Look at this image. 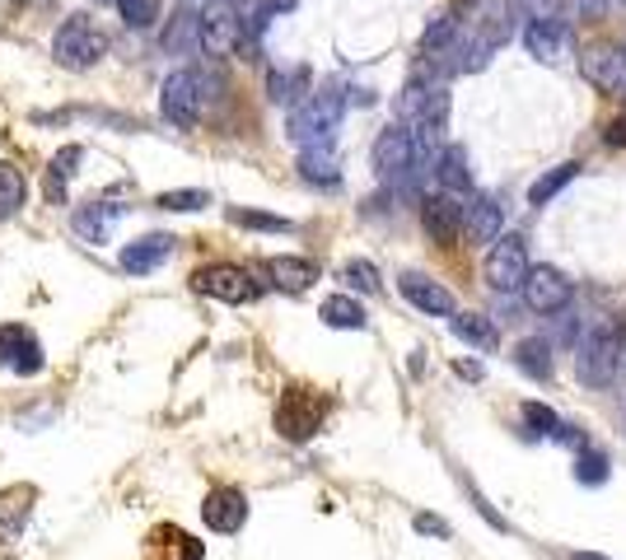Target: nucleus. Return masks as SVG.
I'll return each mask as SVG.
<instances>
[{
	"instance_id": "nucleus-32",
	"label": "nucleus",
	"mask_w": 626,
	"mask_h": 560,
	"mask_svg": "<svg viewBox=\"0 0 626 560\" xmlns=\"http://www.w3.org/2000/svg\"><path fill=\"white\" fill-rule=\"evenodd\" d=\"M24 173L14 168V164H0V220H10V215H20V206H24Z\"/></svg>"
},
{
	"instance_id": "nucleus-41",
	"label": "nucleus",
	"mask_w": 626,
	"mask_h": 560,
	"mask_svg": "<svg viewBox=\"0 0 626 560\" xmlns=\"http://www.w3.org/2000/svg\"><path fill=\"white\" fill-rule=\"evenodd\" d=\"M416 533H426V537H449V523L440 514H416Z\"/></svg>"
},
{
	"instance_id": "nucleus-29",
	"label": "nucleus",
	"mask_w": 626,
	"mask_h": 560,
	"mask_svg": "<svg viewBox=\"0 0 626 560\" xmlns=\"http://www.w3.org/2000/svg\"><path fill=\"white\" fill-rule=\"evenodd\" d=\"M80 160H84L80 145L57 150V160H51V168H47V201H66V183H71V173H76Z\"/></svg>"
},
{
	"instance_id": "nucleus-36",
	"label": "nucleus",
	"mask_w": 626,
	"mask_h": 560,
	"mask_svg": "<svg viewBox=\"0 0 626 560\" xmlns=\"http://www.w3.org/2000/svg\"><path fill=\"white\" fill-rule=\"evenodd\" d=\"M341 280L351 290H360V294H379L384 285H379V271H374V261H364V257H356V261H346L341 267Z\"/></svg>"
},
{
	"instance_id": "nucleus-18",
	"label": "nucleus",
	"mask_w": 626,
	"mask_h": 560,
	"mask_svg": "<svg viewBox=\"0 0 626 560\" xmlns=\"http://www.w3.org/2000/svg\"><path fill=\"white\" fill-rule=\"evenodd\" d=\"M173 257V238L169 234H146V238H136L121 248V271H131V276H146L154 267H164V261Z\"/></svg>"
},
{
	"instance_id": "nucleus-20",
	"label": "nucleus",
	"mask_w": 626,
	"mask_h": 560,
	"mask_svg": "<svg viewBox=\"0 0 626 560\" xmlns=\"http://www.w3.org/2000/svg\"><path fill=\"white\" fill-rule=\"evenodd\" d=\"M33 500H38V490H33V486L0 490V537H20V533H24Z\"/></svg>"
},
{
	"instance_id": "nucleus-3",
	"label": "nucleus",
	"mask_w": 626,
	"mask_h": 560,
	"mask_svg": "<svg viewBox=\"0 0 626 560\" xmlns=\"http://www.w3.org/2000/svg\"><path fill=\"white\" fill-rule=\"evenodd\" d=\"M617 364H622V337L613 323H599L584 331L580 341V355H576V374L584 388H607L617 378Z\"/></svg>"
},
{
	"instance_id": "nucleus-1",
	"label": "nucleus",
	"mask_w": 626,
	"mask_h": 560,
	"mask_svg": "<svg viewBox=\"0 0 626 560\" xmlns=\"http://www.w3.org/2000/svg\"><path fill=\"white\" fill-rule=\"evenodd\" d=\"M346 113V98L337 90H318V94H309L304 103H294L290 108V140L294 145H333V131H337V121Z\"/></svg>"
},
{
	"instance_id": "nucleus-12",
	"label": "nucleus",
	"mask_w": 626,
	"mask_h": 560,
	"mask_svg": "<svg viewBox=\"0 0 626 560\" xmlns=\"http://www.w3.org/2000/svg\"><path fill=\"white\" fill-rule=\"evenodd\" d=\"M127 220V206L121 201H94V206H80L76 215H71V230L84 238V243H94V248H103V243H113V230Z\"/></svg>"
},
{
	"instance_id": "nucleus-31",
	"label": "nucleus",
	"mask_w": 626,
	"mask_h": 560,
	"mask_svg": "<svg viewBox=\"0 0 626 560\" xmlns=\"http://www.w3.org/2000/svg\"><path fill=\"white\" fill-rule=\"evenodd\" d=\"M230 224H239V230H263V234H290L294 230L286 215H267V210H248V206H234Z\"/></svg>"
},
{
	"instance_id": "nucleus-16",
	"label": "nucleus",
	"mask_w": 626,
	"mask_h": 560,
	"mask_svg": "<svg viewBox=\"0 0 626 560\" xmlns=\"http://www.w3.org/2000/svg\"><path fill=\"white\" fill-rule=\"evenodd\" d=\"M524 47L533 61H561L570 51V24L566 20H533L524 28Z\"/></svg>"
},
{
	"instance_id": "nucleus-5",
	"label": "nucleus",
	"mask_w": 626,
	"mask_h": 560,
	"mask_svg": "<svg viewBox=\"0 0 626 560\" xmlns=\"http://www.w3.org/2000/svg\"><path fill=\"white\" fill-rule=\"evenodd\" d=\"M216 80H201L197 70H173L160 90V113L173 121V127H193V121L206 113V94Z\"/></svg>"
},
{
	"instance_id": "nucleus-47",
	"label": "nucleus",
	"mask_w": 626,
	"mask_h": 560,
	"mask_svg": "<svg viewBox=\"0 0 626 560\" xmlns=\"http://www.w3.org/2000/svg\"><path fill=\"white\" fill-rule=\"evenodd\" d=\"M617 5H626V0H617Z\"/></svg>"
},
{
	"instance_id": "nucleus-24",
	"label": "nucleus",
	"mask_w": 626,
	"mask_h": 560,
	"mask_svg": "<svg viewBox=\"0 0 626 560\" xmlns=\"http://www.w3.org/2000/svg\"><path fill=\"white\" fill-rule=\"evenodd\" d=\"M434 178H440L444 191H467L473 187V168H467V150L463 145H444L440 150V164H434Z\"/></svg>"
},
{
	"instance_id": "nucleus-17",
	"label": "nucleus",
	"mask_w": 626,
	"mask_h": 560,
	"mask_svg": "<svg viewBox=\"0 0 626 560\" xmlns=\"http://www.w3.org/2000/svg\"><path fill=\"white\" fill-rule=\"evenodd\" d=\"M0 364H10L14 374H38L43 346L33 341V331H24V327H0Z\"/></svg>"
},
{
	"instance_id": "nucleus-38",
	"label": "nucleus",
	"mask_w": 626,
	"mask_h": 560,
	"mask_svg": "<svg viewBox=\"0 0 626 560\" xmlns=\"http://www.w3.org/2000/svg\"><path fill=\"white\" fill-rule=\"evenodd\" d=\"M117 10L127 20V28H150L160 20V0H117Z\"/></svg>"
},
{
	"instance_id": "nucleus-42",
	"label": "nucleus",
	"mask_w": 626,
	"mask_h": 560,
	"mask_svg": "<svg viewBox=\"0 0 626 560\" xmlns=\"http://www.w3.org/2000/svg\"><path fill=\"white\" fill-rule=\"evenodd\" d=\"M514 5L524 10L529 20H556V14H552V10H556V0H514Z\"/></svg>"
},
{
	"instance_id": "nucleus-30",
	"label": "nucleus",
	"mask_w": 626,
	"mask_h": 560,
	"mask_svg": "<svg viewBox=\"0 0 626 560\" xmlns=\"http://www.w3.org/2000/svg\"><path fill=\"white\" fill-rule=\"evenodd\" d=\"M304 84H309V70L304 66H294V70H276L271 75V103H304L309 94H304Z\"/></svg>"
},
{
	"instance_id": "nucleus-48",
	"label": "nucleus",
	"mask_w": 626,
	"mask_h": 560,
	"mask_svg": "<svg viewBox=\"0 0 626 560\" xmlns=\"http://www.w3.org/2000/svg\"><path fill=\"white\" fill-rule=\"evenodd\" d=\"M463 5H467V0H463Z\"/></svg>"
},
{
	"instance_id": "nucleus-14",
	"label": "nucleus",
	"mask_w": 626,
	"mask_h": 560,
	"mask_svg": "<svg viewBox=\"0 0 626 560\" xmlns=\"http://www.w3.org/2000/svg\"><path fill=\"white\" fill-rule=\"evenodd\" d=\"M201 518H206V528L211 533H239L243 523H248V500H243V490L220 486L201 500Z\"/></svg>"
},
{
	"instance_id": "nucleus-44",
	"label": "nucleus",
	"mask_w": 626,
	"mask_h": 560,
	"mask_svg": "<svg viewBox=\"0 0 626 560\" xmlns=\"http://www.w3.org/2000/svg\"><path fill=\"white\" fill-rule=\"evenodd\" d=\"M570 560H607V556H599V551H580V556H570Z\"/></svg>"
},
{
	"instance_id": "nucleus-8",
	"label": "nucleus",
	"mask_w": 626,
	"mask_h": 560,
	"mask_svg": "<svg viewBox=\"0 0 626 560\" xmlns=\"http://www.w3.org/2000/svg\"><path fill=\"white\" fill-rule=\"evenodd\" d=\"M421 224H426V234L440 243V248H454L459 234H463V224H467V206L454 197V191L426 197L421 201Z\"/></svg>"
},
{
	"instance_id": "nucleus-13",
	"label": "nucleus",
	"mask_w": 626,
	"mask_h": 560,
	"mask_svg": "<svg viewBox=\"0 0 626 560\" xmlns=\"http://www.w3.org/2000/svg\"><path fill=\"white\" fill-rule=\"evenodd\" d=\"M397 290H403V300L416 304L421 313H430V318H454L459 304H454V294H449L440 280H430L421 271H407L403 280H397Z\"/></svg>"
},
{
	"instance_id": "nucleus-46",
	"label": "nucleus",
	"mask_w": 626,
	"mask_h": 560,
	"mask_svg": "<svg viewBox=\"0 0 626 560\" xmlns=\"http://www.w3.org/2000/svg\"><path fill=\"white\" fill-rule=\"evenodd\" d=\"M94 5H113V0H94Z\"/></svg>"
},
{
	"instance_id": "nucleus-9",
	"label": "nucleus",
	"mask_w": 626,
	"mask_h": 560,
	"mask_svg": "<svg viewBox=\"0 0 626 560\" xmlns=\"http://www.w3.org/2000/svg\"><path fill=\"white\" fill-rule=\"evenodd\" d=\"M193 285L201 294H211V300H224V304H253L257 294H263L257 290V280L243 267H206V271L193 276Z\"/></svg>"
},
{
	"instance_id": "nucleus-6",
	"label": "nucleus",
	"mask_w": 626,
	"mask_h": 560,
	"mask_svg": "<svg viewBox=\"0 0 626 560\" xmlns=\"http://www.w3.org/2000/svg\"><path fill=\"white\" fill-rule=\"evenodd\" d=\"M323 411H327L323 397H313L309 388H286V397L276 401V430H281L286 440L304 444V440H313V434H318Z\"/></svg>"
},
{
	"instance_id": "nucleus-27",
	"label": "nucleus",
	"mask_w": 626,
	"mask_h": 560,
	"mask_svg": "<svg viewBox=\"0 0 626 560\" xmlns=\"http://www.w3.org/2000/svg\"><path fill=\"white\" fill-rule=\"evenodd\" d=\"M514 364H519V370H524L529 378L547 383V378H552V346H547L543 337L519 341V346H514Z\"/></svg>"
},
{
	"instance_id": "nucleus-11",
	"label": "nucleus",
	"mask_w": 626,
	"mask_h": 560,
	"mask_svg": "<svg viewBox=\"0 0 626 560\" xmlns=\"http://www.w3.org/2000/svg\"><path fill=\"white\" fill-rule=\"evenodd\" d=\"M580 75L603 94L626 90V47H589L580 57Z\"/></svg>"
},
{
	"instance_id": "nucleus-21",
	"label": "nucleus",
	"mask_w": 626,
	"mask_h": 560,
	"mask_svg": "<svg viewBox=\"0 0 626 560\" xmlns=\"http://www.w3.org/2000/svg\"><path fill=\"white\" fill-rule=\"evenodd\" d=\"M300 178L313 187H337L341 183V160L333 145H313L300 154Z\"/></svg>"
},
{
	"instance_id": "nucleus-39",
	"label": "nucleus",
	"mask_w": 626,
	"mask_h": 560,
	"mask_svg": "<svg viewBox=\"0 0 626 560\" xmlns=\"http://www.w3.org/2000/svg\"><path fill=\"white\" fill-rule=\"evenodd\" d=\"M607 14V0H561V20L576 24H599Z\"/></svg>"
},
{
	"instance_id": "nucleus-4",
	"label": "nucleus",
	"mask_w": 626,
	"mask_h": 560,
	"mask_svg": "<svg viewBox=\"0 0 626 560\" xmlns=\"http://www.w3.org/2000/svg\"><path fill=\"white\" fill-rule=\"evenodd\" d=\"M533 271V261H529V248H524V238L519 234H500L491 243V253H486V285H491L496 294H510V290H524V280Z\"/></svg>"
},
{
	"instance_id": "nucleus-7",
	"label": "nucleus",
	"mask_w": 626,
	"mask_h": 560,
	"mask_svg": "<svg viewBox=\"0 0 626 560\" xmlns=\"http://www.w3.org/2000/svg\"><path fill=\"white\" fill-rule=\"evenodd\" d=\"M570 300H576V285L561 276V271H552V267H533L529 280H524V304L533 313H543V318H552V313H566Z\"/></svg>"
},
{
	"instance_id": "nucleus-35",
	"label": "nucleus",
	"mask_w": 626,
	"mask_h": 560,
	"mask_svg": "<svg viewBox=\"0 0 626 560\" xmlns=\"http://www.w3.org/2000/svg\"><path fill=\"white\" fill-rule=\"evenodd\" d=\"M154 206L187 215V210H206V206H211V197H206V191H197V187H178V191H160V197H154Z\"/></svg>"
},
{
	"instance_id": "nucleus-45",
	"label": "nucleus",
	"mask_w": 626,
	"mask_h": 560,
	"mask_svg": "<svg viewBox=\"0 0 626 560\" xmlns=\"http://www.w3.org/2000/svg\"><path fill=\"white\" fill-rule=\"evenodd\" d=\"M206 5H224V0H206Z\"/></svg>"
},
{
	"instance_id": "nucleus-25",
	"label": "nucleus",
	"mask_w": 626,
	"mask_h": 560,
	"mask_svg": "<svg viewBox=\"0 0 626 560\" xmlns=\"http://www.w3.org/2000/svg\"><path fill=\"white\" fill-rule=\"evenodd\" d=\"M449 327H454V337L477 346V350H496L500 346V331L491 327V318H482V313H454L449 318Z\"/></svg>"
},
{
	"instance_id": "nucleus-33",
	"label": "nucleus",
	"mask_w": 626,
	"mask_h": 560,
	"mask_svg": "<svg viewBox=\"0 0 626 560\" xmlns=\"http://www.w3.org/2000/svg\"><path fill=\"white\" fill-rule=\"evenodd\" d=\"M430 90H434L430 80L411 75V80H407V90L397 94V117L411 121V127H416V121H421V113H426V103H430Z\"/></svg>"
},
{
	"instance_id": "nucleus-40",
	"label": "nucleus",
	"mask_w": 626,
	"mask_h": 560,
	"mask_svg": "<svg viewBox=\"0 0 626 560\" xmlns=\"http://www.w3.org/2000/svg\"><path fill=\"white\" fill-rule=\"evenodd\" d=\"M524 425L533 434H556V411L543 407V401H524Z\"/></svg>"
},
{
	"instance_id": "nucleus-23",
	"label": "nucleus",
	"mask_w": 626,
	"mask_h": 560,
	"mask_svg": "<svg viewBox=\"0 0 626 560\" xmlns=\"http://www.w3.org/2000/svg\"><path fill=\"white\" fill-rule=\"evenodd\" d=\"M164 51H173V57H187V51H201V20L193 10H178L164 28Z\"/></svg>"
},
{
	"instance_id": "nucleus-34",
	"label": "nucleus",
	"mask_w": 626,
	"mask_h": 560,
	"mask_svg": "<svg viewBox=\"0 0 626 560\" xmlns=\"http://www.w3.org/2000/svg\"><path fill=\"white\" fill-rule=\"evenodd\" d=\"M454 33H459V14L454 10L434 14V20L426 24V33H421V51H444L449 43H454Z\"/></svg>"
},
{
	"instance_id": "nucleus-10",
	"label": "nucleus",
	"mask_w": 626,
	"mask_h": 560,
	"mask_svg": "<svg viewBox=\"0 0 626 560\" xmlns=\"http://www.w3.org/2000/svg\"><path fill=\"white\" fill-rule=\"evenodd\" d=\"M374 168L379 178H403L416 168V136L407 127H389L374 140Z\"/></svg>"
},
{
	"instance_id": "nucleus-28",
	"label": "nucleus",
	"mask_w": 626,
	"mask_h": 560,
	"mask_svg": "<svg viewBox=\"0 0 626 560\" xmlns=\"http://www.w3.org/2000/svg\"><path fill=\"white\" fill-rule=\"evenodd\" d=\"M576 178H580V164H576V160H566V164L547 168L543 178H537V183L529 187V206H547V201L556 197V191H561V187H570Z\"/></svg>"
},
{
	"instance_id": "nucleus-19",
	"label": "nucleus",
	"mask_w": 626,
	"mask_h": 560,
	"mask_svg": "<svg viewBox=\"0 0 626 560\" xmlns=\"http://www.w3.org/2000/svg\"><path fill=\"white\" fill-rule=\"evenodd\" d=\"M500 224H506V210H500V201L477 197L473 206H467V224H463V234L473 238V243H496V238H500Z\"/></svg>"
},
{
	"instance_id": "nucleus-22",
	"label": "nucleus",
	"mask_w": 626,
	"mask_h": 560,
	"mask_svg": "<svg viewBox=\"0 0 626 560\" xmlns=\"http://www.w3.org/2000/svg\"><path fill=\"white\" fill-rule=\"evenodd\" d=\"M267 276H271L281 290L300 294V290H309L313 280H318V267H313V261H304V257H271V261H267Z\"/></svg>"
},
{
	"instance_id": "nucleus-37",
	"label": "nucleus",
	"mask_w": 626,
	"mask_h": 560,
	"mask_svg": "<svg viewBox=\"0 0 626 560\" xmlns=\"http://www.w3.org/2000/svg\"><path fill=\"white\" fill-rule=\"evenodd\" d=\"M613 471H607V458L599 448H580V458H576V481L580 486H603Z\"/></svg>"
},
{
	"instance_id": "nucleus-2",
	"label": "nucleus",
	"mask_w": 626,
	"mask_h": 560,
	"mask_svg": "<svg viewBox=\"0 0 626 560\" xmlns=\"http://www.w3.org/2000/svg\"><path fill=\"white\" fill-rule=\"evenodd\" d=\"M51 57H57L61 70H90L108 57V33H103L90 14H71L57 38H51Z\"/></svg>"
},
{
	"instance_id": "nucleus-26",
	"label": "nucleus",
	"mask_w": 626,
	"mask_h": 560,
	"mask_svg": "<svg viewBox=\"0 0 626 560\" xmlns=\"http://www.w3.org/2000/svg\"><path fill=\"white\" fill-rule=\"evenodd\" d=\"M318 318L327 323V327H337V331H360L364 323V308L351 300V294H333V300H323V308H318Z\"/></svg>"
},
{
	"instance_id": "nucleus-15",
	"label": "nucleus",
	"mask_w": 626,
	"mask_h": 560,
	"mask_svg": "<svg viewBox=\"0 0 626 560\" xmlns=\"http://www.w3.org/2000/svg\"><path fill=\"white\" fill-rule=\"evenodd\" d=\"M243 43V20L230 10H211L201 20V51L206 57H234Z\"/></svg>"
},
{
	"instance_id": "nucleus-43",
	"label": "nucleus",
	"mask_w": 626,
	"mask_h": 560,
	"mask_svg": "<svg viewBox=\"0 0 626 560\" xmlns=\"http://www.w3.org/2000/svg\"><path fill=\"white\" fill-rule=\"evenodd\" d=\"M607 145H626V113L607 121Z\"/></svg>"
}]
</instances>
